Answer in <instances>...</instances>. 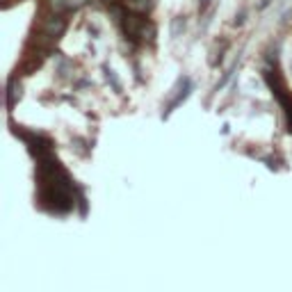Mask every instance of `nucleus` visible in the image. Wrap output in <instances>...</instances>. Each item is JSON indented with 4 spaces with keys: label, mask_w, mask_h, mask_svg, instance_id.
Masks as SVG:
<instances>
[{
    "label": "nucleus",
    "mask_w": 292,
    "mask_h": 292,
    "mask_svg": "<svg viewBox=\"0 0 292 292\" xmlns=\"http://www.w3.org/2000/svg\"><path fill=\"white\" fill-rule=\"evenodd\" d=\"M66 28V21L60 19V16H53V19H48L44 23V35L46 37H60L62 32H64Z\"/></svg>",
    "instance_id": "nucleus-1"
},
{
    "label": "nucleus",
    "mask_w": 292,
    "mask_h": 292,
    "mask_svg": "<svg viewBox=\"0 0 292 292\" xmlns=\"http://www.w3.org/2000/svg\"><path fill=\"white\" fill-rule=\"evenodd\" d=\"M126 7L130 12H146L151 10V0H126Z\"/></svg>",
    "instance_id": "nucleus-2"
},
{
    "label": "nucleus",
    "mask_w": 292,
    "mask_h": 292,
    "mask_svg": "<svg viewBox=\"0 0 292 292\" xmlns=\"http://www.w3.org/2000/svg\"><path fill=\"white\" fill-rule=\"evenodd\" d=\"M16 94H19V91H16V82L12 80L10 82V96H7V105H10V108L16 103Z\"/></svg>",
    "instance_id": "nucleus-3"
}]
</instances>
